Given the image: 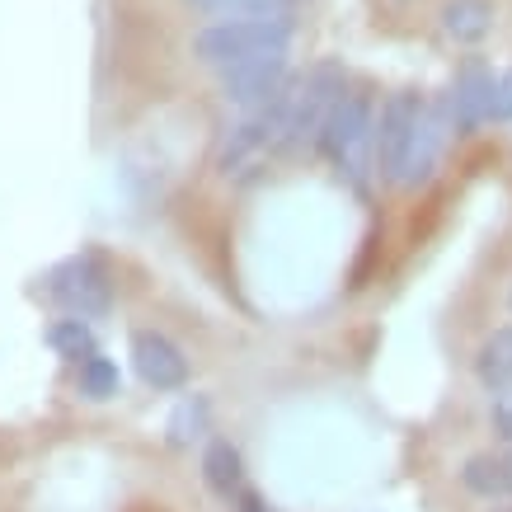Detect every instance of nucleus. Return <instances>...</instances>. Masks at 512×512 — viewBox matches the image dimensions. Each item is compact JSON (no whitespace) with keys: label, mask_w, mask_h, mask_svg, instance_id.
<instances>
[{"label":"nucleus","mask_w":512,"mask_h":512,"mask_svg":"<svg viewBox=\"0 0 512 512\" xmlns=\"http://www.w3.org/2000/svg\"><path fill=\"white\" fill-rule=\"evenodd\" d=\"M475 376L489 395H512V325L494 329L475 353Z\"/></svg>","instance_id":"13"},{"label":"nucleus","mask_w":512,"mask_h":512,"mask_svg":"<svg viewBox=\"0 0 512 512\" xmlns=\"http://www.w3.org/2000/svg\"><path fill=\"white\" fill-rule=\"evenodd\" d=\"M264 151H273V127H268L264 113H245L235 127H226V137H221V146H217V165L226 174H240L264 156Z\"/></svg>","instance_id":"10"},{"label":"nucleus","mask_w":512,"mask_h":512,"mask_svg":"<svg viewBox=\"0 0 512 512\" xmlns=\"http://www.w3.org/2000/svg\"><path fill=\"white\" fill-rule=\"evenodd\" d=\"M508 306H512V296H508Z\"/></svg>","instance_id":"22"},{"label":"nucleus","mask_w":512,"mask_h":512,"mask_svg":"<svg viewBox=\"0 0 512 512\" xmlns=\"http://www.w3.org/2000/svg\"><path fill=\"white\" fill-rule=\"evenodd\" d=\"M202 480H207V489H212L217 498L235 503V498H240V489H249L240 447H235V442H226V437H212V442L202 447Z\"/></svg>","instance_id":"11"},{"label":"nucleus","mask_w":512,"mask_h":512,"mask_svg":"<svg viewBox=\"0 0 512 512\" xmlns=\"http://www.w3.org/2000/svg\"><path fill=\"white\" fill-rule=\"evenodd\" d=\"M376 146V104L367 90H348L329 113L325 132H320V151L329 165L348 179V184H367V160Z\"/></svg>","instance_id":"3"},{"label":"nucleus","mask_w":512,"mask_h":512,"mask_svg":"<svg viewBox=\"0 0 512 512\" xmlns=\"http://www.w3.org/2000/svg\"><path fill=\"white\" fill-rule=\"evenodd\" d=\"M43 296L57 301L66 315L76 320H99V315L113 306V282L109 268L99 254H76V259H62L43 278Z\"/></svg>","instance_id":"4"},{"label":"nucleus","mask_w":512,"mask_h":512,"mask_svg":"<svg viewBox=\"0 0 512 512\" xmlns=\"http://www.w3.org/2000/svg\"><path fill=\"white\" fill-rule=\"evenodd\" d=\"M494 94H498V80L489 76L480 62L461 66V76H456L451 94H442L456 132H475L480 123H494Z\"/></svg>","instance_id":"9"},{"label":"nucleus","mask_w":512,"mask_h":512,"mask_svg":"<svg viewBox=\"0 0 512 512\" xmlns=\"http://www.w3.org/2000/svg\"><path fill=\"white\" fill-rule=\"evenodd\" d=\"M343 94H348V71L339 62H315L306 76L287 80V90L264 109L268 127H273V151L320 146V132Z\"/></svg>","instance_id":"1"},{"label":"nucleus","mask_w":512,"mask_h":512,"mask_svg":"<svg viewBox=\"0 0 512 512\" xmlns=\"http://www.w3.org/2000/svg\"><path fill=\"white\" fill-rule=\"evenodd\" d=\"M76 386H80V395H85V400L104 404V400H113V395L123 390V372H118V362H109L104 353H94V357H85V362H80Z\"/></svg>","instance_id":"17"},{"label":"nucleus","mask_w":512,"mask_h":512,"mask_svg":"<svg viewBox=\"0 0 512 512\" xmlns=\"http://www.w3.org/2000/svg\"><path fill=\"white\" fill-rule=\"evenodd\" d=\"M287 47H292V19H217L193 33V57L217 76L259 57H278Z\"/></svg>","instance_id":"2"},{"label":"nucleus","mask_w":512,"mask_h":512,"mask_svg":"<svg viewBox=\"0 0 512 512\" xmlns=\"http://www.w3.org/2000/svg\"><path fill=\"white\" fill-rule=\"evenodd\" d=\"M451 113H447V99H437V104H428L419 118V132H414V141H409V151H404V165H400V179H395V188H419L433 179L437 160H442V151H447V137H451Z\"/></svg>","instance_id":"7"},{"label":"nucleus","mask_w":512,"mask_h":512,"mask_svg":"<svg viewBox=\"0 0 512 512\" xmlns=\"http://www.w3.org/2000/svg\"><path fill=\"white\" fill-rule=\"evenodd\" d=\"M188 5L226 19H292V0H188Z\"/></svg>","instance_id":"18"},{"label":"nucleus","mask_w":512,"mask_h":512,"mask_svg":"<svg viewBox=\"0 0 512 512\" xmlns=\"http://www.w3.org/2000/svg\"><path fill=\"white\" fill-rule=\"evenodd\" d=\"M47 348L57 357H66V362H85V357H94L99 348H94V329L90 320H76V315H62V320H52L47 325Z\"/></svg>","instance_id":"15"},{"label":"nucleus","mask_w":512,"mask_h":512,"mask_svg":"<svg viewBox=\"0 0 512 512\" xmlns=\"http://www.w3.org/2000/svg\"><path fill=\"white\" fill-rule=\"evenodd\" d=\"M423 104L414 90H400L390 94L386 104H381V118H376V146H372V170L395 184L400 179V165H404V151H409V141L419 132V118H423Z\"/></svg>","instance_id":"5"},{"label":"nucleus","mask_w":512,"mask_h":512,"mask_svg":"<svg viewBox=\"0 0 512 512\" xmlns=\"http://www.w3.org/2000/svg\"><path fill=\"white\" fill-rule=\"evenodd\" d=\"M282 90H287V52H278V57H259V62L235 66V71L221 76L226 104H235V109H245V113H264Z\"/></svg>","instance_id":"6"},{"label":"nucleus","mask_w":512,"mask_h":512,"mask_svg":"<svg viewBox=\"0 0 512 512\" xmlns=\"http://www.w3.org/2000/svg\"><path fill=\"white\" fill-rule=\"evenodd\" d=\"M231 508H235V512H273V508L264 503V498L254 494V489H240V498H235Z\"/></svg>","instance_id":"21"},{"label":"nucleus","mask_w":512,"mask_h":512,"mask_svg":"<svg viewBox=\"0 0 512 512\" xmlns=\"http://www.w3.org/2000/svg\"><path fill=\"white\" fill-rule=\"evenodd\" d=\"M442 29L456 43H480L494 29V5L489 0H447L442 5Z\"/></svg>","instance_id":"14"},{"label":"nucleus","mask_w":512,"mask_h":512,"mask_svg":"<svg viewBox=\"0 0 512 512\" xmlns=\"http://www.w3.org/2000/svg\"><path fill=\"white\" fill-rule=\"evenodd\" d=\"M494 428H498V437L512 447V395H498L494 400Z\"/></svg>","instance_id":"20"},{"label":"nucleus","mask_w":512,"mask_h":512,"mask_svg":"<svg viewBox=\"0 0 512 512\" xmlns=\"http://www.w3.org/2000/svg\"><path fill=\"white\" fill-rule=\"evenodd\" d=\"M461 484L480 498H512V451H475V456H466Z\"/></svg>","instance_id":"12"},{"label":"nucleus","mask_w":512,"mask_h":512,"mask_svg":"<svg viewBox=\"0 0 512 512\" xmlns=\"http://www.w3.org/2000/svg\"><path fill=\"white\" fill-rule=\"evenodd\" d=\"M132 367L151 390H184L188 386V357L156 329L132 334Z\"/></svg>","instance_id":"8"},{"label":"nucleus","mask_w":512,"mask_h":512,"mask_svg":"<svg viewBox=\"0 0 512 512\" xmlns=\"http://www.w3.org/2000/svg\"><path fill=\"white\" fill-rule=\"evenodd\" d=\"M512 118V71L498 76V94H494V123H508Z\"/></svg>","instance_id":"19"},{"label":"nucleus","mask_w":512,"mask_h":512,"mask_svg":"<svg viewBox=\"0 0 512 512\" xmlns=\"http://www.w3.org/2000/svg\"><path fill=\"white\" fill-rule=\"evenodd\" d=\"M207 423H212V404H207V395H184V400L174 404L170 423H165L170 447H193V442L207 433Z\"/></svg>","instance_id":"16"}]
</instances>
